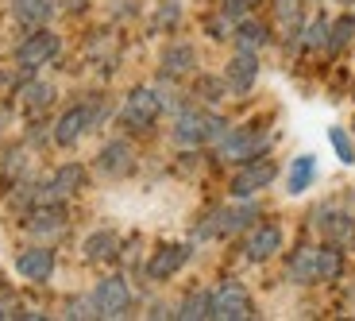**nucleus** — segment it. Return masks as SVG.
<instances>
[{"mask_svg": "<svg viewBox=\"0 0 355 321\" xmlns=\"http://www.w3.org/2000/svg\"><path fill=\"white\" fill-rule=\"evenodd\" d=\"M27 143H46V124H39V120H35V124L27 128Z\"/></svg>", "mask_w": 355, "mask_h": 321, "instance_id": "35", "label": "nucleus"}, {"mask_svg": "<svg viewBox=\"0 0 355 321\" xmlns=\"http://www.w3.org/2000/svg\"><path fill=\"white\" fill-rule=\"evenodd\" d=\"M340 275H344V252L336 244L317 248V283H336Z\"/></svg>", "mask_w": 355, "mask_h": 321, "instance_id": "25", "label": "nucleus"}, {"mask_svg": "<svg viewBox=\"0 0 355 321\" xmlns=\"http://www.w3.org/2000/svg\"><path fill=\"white\" fill-rule=\"evenodd\" d=\"M93 306H97V318H124L128 306H132V286L124 275H105L93 286Z\"/></svg>", "mask_w": 355, "mask_h": 321, "instance_id": "8", "label": "nucleus"}, {"mask_svg": "<svg viewBox=\"0 0 355 321\" xmlns=\"http://www.w3.org/2000/svg\"><path fill=\"white\" fill-rule=\"evenodd\" d=\"M286 279L297 286H309L317 283V248H297L286 263Z\"/></svg>", "mask_w": 355, "mask_h": 321, "instance_id": "23", "label": "nucleus"}, {"mask_svg": "<svg viewBox=\"0 0 355 321\" xmlns=\"http://www.w3.org/2000/svg\"><path fill=\"white\" fill-rule=\"evenodd\" d=\"M16 97H19V105H24L27 116H39L54 105V85L51 81H24L16 90Z\"/></svg>", "mask_w": 355, "mask_h": 321, "instance_id": "20", "label": "nucleus"}, {"mask_svg": "<svg viewBox=\"0 0 355 321\" xmlns=\"http://www.w3.org/2000/svg\"><path fill=\"white\" fill-rule=\"evenodd\" d=\"M174 318H186V321H201V318H213V290H193V295L182 298Z\"/></svg>", "mask_w": 355, "mask_h": 321, "instance_id": "26", "label": "nucleus"}, {"mask_svg": "<svg viewBox=\"0 0 355 321\" xmlns=\"http://www.w3.org/2000/svg\"><path fill=\"white\" fill-rule=\"evenodd\" d=\"M352 39H355V19L352 16H340L336 24H329V51H344Z\"/></svg>", "mask_w": 355, "mask_h": 321, "instance_id": "28", "label": "nucleus"}, {"mask_svg": "<svg viewBox=\"0 0 355 321\" xmlns=\"http://www.w3.org/2000/svg\"><path fill=\"white\" fill-rule=\"evenodd\" d=\"M4 290H8V286H4V271H0V295H4Z\"/></svg>", "mask_w": 355, "mask_h": 321, "instance_id": "38", "label": "nucleus"}, {"mask_svg": "<svg viewBox=\"0 0 355 321\" xmlns=\"http://www.w3.org/2000/svg\"><path fill=\"white\" fill-rule=\"evenodd\" d=\"M81 256H85L89 263H112V259L120 256V236H116L112 229L89 232L85 244H81Z\"/></svg>", "mask_w": 355, "mask_h": 321, "instance_id": "19", "label": "nucleus"}, {"mask_svg": "<svg viewBox=\"0 0 355 321\" xmlns=\"http://www.w3.org/2000/svg\"><path fill=\"white\" fill-rule=\"evenodd\" d=\"M278 252H282V229H278V224H255V229L248 232L243 256H248L251 263H263V259L278 256Z\"/></svg>", "mask_w": 355, "mask_h": 321, "instance_id": "18", "label": "nucleus"}, {"mask_svg": "<svg viewBox=\"0 0 355 321\" xmlns=\"http://www.w3.org/2000/svg\"><path fill=\"white\" fill-rule=\"evenodd\" d=\"M0 174H4V182L27 179V155H24V147H12V151L4 155V167H0Z\"/></svg>", "mask_w": 355, "mask_h": 321, "instance_id": "30", "label": "nucleus"}, {"mask_svg": "<svg viewBox=\"0 0 355 321\" xmlns=\"http://www.w3.org/2000/svg\"><path fill=\"white\" fill-rule=\"evenodd\" d=\"M228 132V120L205 108H182L174 120V143L178 147H201V143H220Z\"/></svg>", "mask_w": 355, "mask_h": 321, "instance_id": "2", "label": "nucleus"}, {"mask_svg": "<svg viewBox=\"0 0 355 321\" xmlns=\"http://www.w3.org/2000/svg\"><path fill=\"white\" fill-rule=\"evenodd\" d=\"M317 229H320V236L329 244H336V248H352L355 244V217L340 213V209H332V206L317 209Z\"/></svg>", "mask_w": 355, "mask_h": 321, "instance_id": "15", "label": "nucleus"}, {"mask_svg": "<svg viewBox=\"0 0 355 321\" xmlns=\"http://www.w3.org/2000/svg\"><path fill=\"white\" fill-rule=\"evenodd\" d=\"M329 140H332V147H336L340 163H347V167H352V163H355V143H352V135H347L344 128H329Z\"/></svg>", "mask_w": 355, "mask_h": 321, "instance_id": "31", "label": "nucleus"}, {"mask_svg": "<svg viewBox=\"0 0 355 321\" xmlns=\"http://www.w3.org/2000/svg\"><path fill=\"white\" fill-rule=\"evenodd\" d=\"M189 256H193V252H189V244H162V248L147 259V279L166 283V279H174L178 271L186 268Z\"/></svg>", "mask_w": 355, "mask_h": 321, "instance_id": "12", "label": "nucleus"}, {"mask_svg": "<svg viewBox=\"0 0 355 321\" xmlns=\"http://www.w3.org/2000/svg\"><path fill=\"white\" fill-rule=\"evenodd\" d=\"M340 4H355V0H340Z\"/></svg>", "mask_w": 355, "mask_h": 321, "instance_id": "39", "label": "nucleus"}, {"mask_svg": "<svg viewBox=\"0 0 355 321\" xmlns=\"http://www.w3.org/2000/svg\"><path fill=\"white\" fill-rule=\"evenodd\" d=\"M216 147H220V159L224 163H248V159L266 155V147H270V132H263V128H255V124L228 128Z\"/></svg>", "mask_w": 355, "mask_h": 321, "instance_id": "4", "label": "nucleus"}, {"mask_svg": "<svg viewBox=\"0 0 355 321\" xmlns=\"http://www.w3.org/2000/svg\"><path fill=\"white\" fill-rule=\"evenodd\" d=\"M162 108H166V97H162L159 90H151V85H139V90H132V93L124 97L120 124H124L128 132H147V128L159 120Z\"/></svg>", "mask_w": 355, "mask_h": 321, "instance_id": "3", "label": "nucleus"}, {"mask_svg": "<svg viewBox=\"0 0 355 321\" xmlns=\"http://www.w3.org/2000/svg\"><path fill=\"white\" fill-rule=\"evenodd\" d=\"M236 51H263L266 43H270V27L266 24H259V19H251V16H243L240 24H236Z\"/></svg>", "mask_w": 355, "mask_h": 321, "instance_id": "22", "label": "nucleus"}, {"mask_svg": "<svg viewBox=\"0 0 355 321\" xmlns=\"http://www.w3.org/2000/svg\"><path fill=\"white\" fill-rule=\"evenodd\" d=\"M251 221H259V206H255V201L220 206V209L209 213V221L197 229V236H201V240H209V236H236V232H243Z\"/></svg>", "mask_w": 355, "mask_h": 321, "instance_id": "6", "label": "nucleus"}, {"mask_svg": "<svg viewBox=\"0 0 355 321\" xmlns=\"http://www.w3.org/2000/svg\"><path fill=\"white\" fill-rule=\"evenodd\" d=\"M97 170L108 179H124L135 170V147L128 140H108L97 151Z\"/></svg>", "mask_w": 355, "mask_h": 321, "instance_id": "14", "label": "nucleus"}, {"mask_svg": "<svg viewBox=\"0 0 355 321\" xmlns=\"http://www.w3.org/2000/svg\"><path fill=\"white\" fill-rule=\"evenodd\" d=\"M193 93L205 101V105H220L224 93H228V85H224V78H197Z\"/></svg>", "mask_w": 355, "mask_h": 321, "instance_id": "29", "label": "nucleus"}, {"mask_svg": "<svg viewBox=\"0 0 355 321\" xmlns=\"http://www.w3.org/2000/svg\"><path fill=\"white\" fill-rule=\"evenodd\" d=\"M108 120V97H101V93H93L89 101H78V105H70L58 120H54V132L51 140L58 143V147H73V143L81 140V135L89 132V128H101Z\"/></svg>", "mask_w": 355, "mask_h": 321, "instance_id": "1", "label": "nucleus"}, {"mask_svg": "<svg viewBox=\"0 0 355 321\" xmlns=\"http://www.w3.org/2000/svg\"><path fill=\"white\" fill-rule=\"evenodd\" d=\"M54 16V0H12V19L31 27H46V19Z\"/></svg>", "mask_w": 355, "mask_h": 321, "instance_id": "21", "label": "nucleus"}, {"mask_svg": "<svg viewBox=\"0 0 355 321\" xmlns=\"http://www.w3.org/2000/svg\"><path fill=\"white\" fill-rule=\"evenodd\" d=\"M275 174H278V167L266 155H259V159H248V163H240V170L232 174V194L236 197H251V194H259V190H266L270 182H275Z\"/></svg>", "mask_w": 355, "mask_h": 321, "instance_id": "9", "label": "nucleus"}, {"mask_svg": "<svg viewBox=\"0 0 355 321\" xmlns=\"http://www.w3.org/2000/svg\"><path fill=\"white\" fill-rule=\"evenodd\" d=\"M16 271L27 279V283H51V275H54V252H51V244L24 248L16 256Z\"/></svg>", "mask_w": 355, "mask_h": 321, "instance_id": "16", "label": "nucleus"}, {"mask_svg": "<svg viewBox=\"0 0 355 321\" xmlns=\"http://www.w3.org/2000/svg\"><path fill=\"white\" fill-rule=\"evenodd\" d=\"M193 66H197V51H193V43H186V39H174V43L162 51V58H159V74L166 81L186 78Z\"/></svg>", "mask_w": 355, "mask_h": 321, "instance_id": "17", "label": "nucleus"}, {"mask_svg": "<svg viewBox=\"0 0 355 321\" xmlns=\"http://www.w3.org/2000/svg\"><path fill=\"white\" fill-rule=\"evenodd\" d=\"M213 318H220V321H248V318H255L251 295L236 283V279H224V283L213 290Z\"/></svg>", "mask_w": 355, "mask_h": 321, "instance_id": "7", "label": "nucleus"}, {"mask_svg": "<svg viewBox=\"0 0 355 321\" xmlns=\"http://www.w3.org/2000/svg\"><path fill=\"white\" fill-rule=\"evenodd\" d=\"M27 232L39 236V240H58L66 232V206L62 201H39V206L27 209Z\"/></svg>", "mask_w": 355, "mask_h": 321, "instance_id": "10", "label": "nucleus"}, {"mask_svg": "<svg viewBox=\"0 0 355 321\" xmlns=\"http://www.w3.org/2000/svg\"><path fill=\"white\" fill-rule=\"evenodd\" d=\"M66 318H97L93 295H89V298H73V302H66Z\"/></svg>", "mask_w": 355, "mask_h": 321, "instance_id": "34", "label": "nucleus"}, {"mask_svg": "<svg viewBox=\"0 0 355 321\" xmlns=\"http://www.w3.org/2000/svg\"><path fill=\"white\" fill-rule=\"evenodd\" d=\"M302 47L305 51H317V47H329V19L317 16L302 27Z\"/></svg>", "mask_w": 355, "mask_h": 321, "instance_id": "27", "label": "nucleus"}, {"mask_svg": "<svg viewBox=\"0 0 355 321\" xmlns=\"http://www.w3.org/2000/svg\"><path fill=\"white\" fill-rule=\"evenodd\" d=\"M78 190H85V167L66 163V167H58L46 182H39V201H66V197H73Z\"/></svg>", "mask_w": 355, "mask_h": 321, "instance_id": "11", "label": "nucleus"}, {"mask_svg": "<svg viewBox=\"0 0 355 321\" xmlns=\"http://www.w3.org/2000/svg\"><path fill=\"white\" fill-rule=\"evenodd\" d=\"M255 78H259V54L255 51H236V54H232V63L224 66V85H228L236 97L251 93Z\"/></svg>", "mask_w": 355, "mask_h": 321, "instance_id": "13", "label": "nucleus"}, {"mask_svg": "<svg viewBox=\"0 0 355 321\" xmlns=\"http://www.w3.org/2000/svg\"><path fill=\"white\" fill-rule=\"evenodd\" d=\"M58 51H62V39L54 35L51 27H31V35L16 47V63H19V70H24V74H35L39 66L54 63Z\"/></svg>", "mask_w": 355, "mask_h": 321, "instance_id": "5", "label": "nucleus"}, {"mask_svg": "<svg viewBox=\"0 0 355 321\" xmlns=\"http://www.w3.org/2000/svg\"><path fill=\"white\" fill-rule=\"evenodd\" d=\"M8 120H12V113H8V105H0V132L8 128Z\"/></svg>", "mask_w": 355, "mask_h": 321, "instance_id": "37", "label": "nucleus"}, {"mask_svg": "<svg viewBox=\"0 0 355 321\" xmlns=\"http://www.w3.org/2000/svg\"><path fill=\"white\" fill-rule=\"evenodd\" d=\"M58 4H62L66 12H81V8H85V0H58Z\"/></svg>", "mask_w": 355, "mask_h": 321, "instance_id": "36", "label": "nucleus"}, {"mask_svg": "<svg viewBox=\"0 0 355 321\" xmlns=\"http://www.w3.org/2000/svg\"><path fill=\"white\" fill-rule=\"evenodd\" d=\"M313 179H317V159H313V155H297V159L290 163V174H286V190H290V194H305Z\"/></svg>", "mask_w": 355, "mask_h": 321, "instance_id": "24", "label": "nucleus"}, {"mask_svg": "<svg viewBox=\"0 0 355 321\" xmlns=\"http://www.w3.org/2000/svg\"><path fill=\"white\" fill-rule=\"evenodd\" d=\"M259 0H220V12L232 19V24H240L243 16H251V8H255Z\"/></svg>", "mask_w": 355, "mask_h": 321, "instance_id": "33", "label": "nucleus"}, {"mask_svg": "<svg viewBox=\"0 0 355 321\" xmlns=\"http://www.w3.org/2000/svg\"><path fill=\"white\" fill-rule=\"evenodd\" d=\"M178 19H182V8H178V0H166V4H162V8L159 12H155V31H162V27H166V31H170V27H178Z\"/></svg>", "mask_w": 355, "mask_h": 321, "instance_id": "32", "label": "nucleus"}]
</instances>
